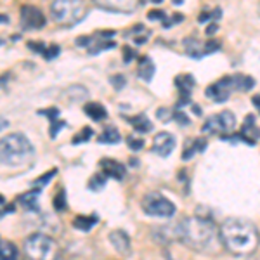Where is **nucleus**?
Returning <instances> with one entry per match:
<instances>
[{"mask_svg":"<svg viewBox=\"0 0 260 260\" xmlns=\"http://www.w3.org/2000/svg\"><path fill=\"white\" fill-rule=\"evenodd\" d=\"M90 137H92V128L85 127V128H82L80 132H78L77 136L73 137V144H82V142L89 141Z\"/></svg>","mask_w":260,"mask_h":260,"instance_id":"obj_28","label":"nucleus"},{"mask_svg":"<svg viewBox=\"0 0 260 260\" xmlns=\"http://www.w3.org/2000/svg\"><path fill=\"white\" fill-rule=\"evenodd\" d=\"M130 123H132V127L137 130V132H149L151 128H153V123L149 121V118L146 115H137V116H130V118H127Z\"/></svg>","mask_w":260,"mask_h":260,"instance_id":"obj_23","label":"nucleus"},{"mask_svg":"<svg viewBox=\"0 0 260 260\" xmlns=\"http://www.w3.org/2000/svg\"><path fill=\"white\" fill-rule=\"evenodd\" d=\"M205 146H207V141L205 139H196L194 142H192V148H194V151H203Z\"/></svg>","mask_w":260,"mask_h":260,"instance_id":"obj_36","label":"nucleus"},{"mask_svg":"<svg viewBox=\"0 0 260 260\" xmlns=\"http://www.w3.org/2000/svg\"><path fill=\"white\" fill-rule=\"evenodd\" d=\"M56 174H57V170H49L47 174L44 175V177H39V179H37V180H35V186H37V189H40V187H44L45 184H47L49 180L52 179Z\"/></svg>","mask_w":260,"mask_h":260,"instance_id":"obj_30","label":"nucleus"},{"mask_svg":"<svg viewBox=\"0 0 260 260\" xmlns=\"http://www.w3.org/2000/svg\"><path fill=\"white\" fill-rule=\"evenodd\" d=\"M98 215H90V217H77V219L73 220V225L77 228L78 231H89L90 228H94L95 224H98Z\"/></svg>","mask_w":260,"mask_h":260,"instance_id":"obj_26","label":"nucleus"},{"mask_svg":"<svg viewBox=\"0 0 260 260\" xmlns=\"http://www.w3.org/2000/svg\"><path fill=\"white\" fill-rule=\"evenodd\" d=\"M21 23L28 30H40L45 24L44 12L35 6H24L21 9Z\"/></svg>","mask_w":260,"mask_h":260,"instance_id":"obj_9","label":"nucleus"},{"mask_svg":"<svg viewBox=\"0 0 260 260\" xmlns=\"http://www.w3.org/2000/svg\"><path fill=\"white\" fill-rule=\"evenodd\" d=\"M175 85L179 87V92H180V95H182V99L179 101V106H184V104H187V99H189L191 90L194 89L196 80L189 73H182L175 78Z\"/></svg>","mask_w":260,"mask_h":260,"instance_id":"obj_13","label":"nucleus"},{"mask_svg":"<svg viewBox=\"0 0 260 260\" xmlns=\"http://www.w3.org/2000/svg\"><path fill=\"white\" fill-rule=\"evenodd\" d=\"M120 132L116 130L115 127H110L106 128L103 134L98 137V141L101 142V144H116V142H120Z\"/></svg>","mask_w":260,"mask_h":260,"instance_id":"obj_25","label":"nucleus"},{"mask_svg":"<svg viewBox=\"0 0 260 260\" xmlns=\"http://www.w3.org/2000/svg\"><path fill=\"white\" fill-rule=\"evenodd\" d=\"M220 240L224 248L234 257H250L260 245V234L253 222L231 217L220 225Z\"/></svg>","mask_w":260,"mask_h":260,"instance_id":"obj_2","label":"nucleus"},{"mask_svg":"<svg viewBox=\"0 0 260 260\" xmlns=\"http://www.w3.org/2000/svg\"><path fill=\"white\" fill-rule=\"evenodd\" d=\"M24 253L30 260H57L59 246L45 233H35L24 240Z\"/></svg>","mask_w":260,"mask_h":260,"instance_id":"obj_5","label":"nucleus"},{"mask_svg":"<svg viewBox=\"0 0 260 260\" xmlns=\"http://www.w3.org/2000/svg\"><path fill=\"white\" fill-rule=\"evenodd\" d=\"M33 158V146L23 134H9L0 139V163L7 167H23Z\"/></svg>","mask_w":260,"mask_h":260,"instance_id":"obj_3","label":"nucleus"},{"mask_svg":"<svg viewBox=\"0 0 260 260\" xmlns=\"http://www.w3.org/2000/svg\"><path fill=\"white\" fill-rule=\"evenodd\" d=\"M175 148V137L169 132H160L153 139V151L158 156H169Z\"/></svg>","mask_w":260,"mask_h":260,"instance_id":"obj_11","label":"nucleus"},{"mask_svg":"<svg viewBox=\"0 0 260 260\" xmlns=\"http://www.w3.org/2000/svg\"><path fill=\"white\" fill-rule=\"evenodd\" d=\"M134 57H136V52H134L132 49L130 47H125L123 49V59H125V62H130L134 59Z\"/></svg>","mask_w":260,"mask_h":260,"instance_id":"obj_35","label":"nucleus"},{"mask_svg":"<svg viewBox=\"0 0 260 260\" xmlns=\"http://www.w3.org/2000/svg\"><path fill=\"white\" fill-rule=\"evenodd\" d=\"M42 54L45 56V59L50 61V59H54L57 54H59V47H57V45H49V47L44 49V52H42Z\"/></svg>","mask_w":260,"mask_h":260,"instance_id":"obj_32","label":"nucleus"},{"mask_svg":"<svg viewBox=\"0 0 260 260\" xmlns=\"http://www.w3.org/2000/svg\"><path fill=\"white\" fill-rule=\"evenodd\" d=\"M127 142H128V148L132 151H139V149H142V146H144V141L137 139V137H134V136L127 137Z\"/></svg>","mask_w":260,"mask_h":260,"instance_id":"obj_31","label":"nucleus"},{"mask_svg":"<svg viewBox=\"0 0 260 260\" xmlns=\"http://www.w3.org/2000/svg\"><path fill=\"white\" fill-rule=\"evenodd\" d=\"M0 260H23V257L11 241L0 240Z\"/></svg>","mask_w":260,"mask_h":260,"instance_id":"obj_19","label":"nucleus"},{"mask_svg":"<svg viewBox=\"0 0 260 260\" xmlns=\"http://www.w3.org/2000/svg\"><path fill=\"white\" fill-rule=\"evenodd\" d=\"M217 30H219V26H217V24H210V26L207 28V35H213Z\"/></svg>","mask_w":260,"mask_h":260,"instance_id":"obj_38","label":"nucleus"},{"mask_svg":"<svg viewBox=\"0 0 260 260\" xmlns=\"http://www.w3.org/2000/svg\"><path fill=\"white\" fill-rule=\"evenodd\" d=\"M101 172H103L106 177H113V179H123L125 177V165H121L120 161H115L111 158H104L99 163Z\"/></svg>","mask_w":260,"mask_h":260,"instance_id":"obj_14","label":"nucleus"},{"mask_svg":"<svg viewBox=\"0 0 260 260\" xmlns=\"http://www.w3.org/2000/svg\"><path fill=\"white\" fill-rule=\"evenodd\" d=\"M149 33L151 31L144 26V24H136V26H134L132 30L127 33V37L134 40V44L141 45V44H144V42L149 39Z\"/></svg>","mask_w":260,"mask_h":260,"instance_id":"obj_22","label":"nucleus"},{"mask_svg":"<svg viewBox=\"0 0 260 260\" xmlns=\"http://www.w3.org/2000/svg\"><path fill=\"white\" fill-rule=\"evenodd\" d=\"M95 6L110 12H120V14H130L137 9L139 0H95Z\"/></svg>","mask_w":260,"mask_h":260,"instance_id":"obj_10","label":"nucleus"},{"mask_svg":"<svg viewBox=\"0 0 260 260\" xmlns=\"http://www.w3.org/2000/svg\"><path fill=\"white\" fill-rule=\"evenodd\" d=\"M7 125H9V121H7L4 116H0V130H4V128H7Z\"/></svg>","mask_w":260,"mask_h":260,"instance_id":"obj_39","label":"nucleus"},{"mask_svg":"<svg viewBox=\"0 0 260 260\" xmlns=\"http://www.w3.org/2000/svg\"><path fill=\"white\" fill-rule=\"evenodd\" d=\"M110 243L113 245V248L118 251V253L130 255V238L125 231H121V229L113 231V233L110 234Z\"/></svg>","mask_w":260,"mask_h":260,"instance_id":"obj_15","label":"nucleus"},{"mask_svg":"<svg viewBox=\"0 0 260 260\" xmlns=\"http://www.w3.org/2000/svg\"><path fill=\"white\" fill-rule=\"evenodd\" d=\"M54 208H56V210H64L66 208V196L62 189L54 196Z\"/></svg>","mask_w":260,"mask_h":260,"instance_id":"obj_29","label":"nucleus"},{"mask_svg":"<svg viewBox=\"0 0 260 260\" xmlns=\"http://www.w3.org/2000/svg\"><path fill=\"white\" fill-rule=\"evenodd\" d=\"M148 18L149 19H167V14L163 11L154 9V11H149L148 12Z\"/></svg>","mask_w":260,"mask_h":260,"instance_id":"obj_33","label":"nucleus"},{"mask_svg":"<svg viewBox=\"0 0 260 260\" xmlns=\"http://www.w3.org/2000/svg\"><path fill=\"white\" fill-rule=\"evenodd\" d=\"M83 111L87 113V116H90V118L95 121H103L108 116L106 108L101 103H87L85 106H83Z\"/></svg>","mask_w":260,"mask_h":260,"instance_id":"obj_20","label":"nucleus"},{"mask_svg":"<svg viewBox=\"0 0 260 260\" xmlns=\"http://www.w3.org/2000/svg\"><path fill=\"white\" fill-rule=\"evenodd\" d=\"M184 47H186V52L189 54L191 57H196V59L207 56V54H205V44H201V42L198 39H194V37L184 40Z\"/></svg>","mask_w":260,"mask_h":260,"instance_id":"obj_18","label":"nucleus"},{"mask_svg":"<svg viewBox=\"0 0 260 260\" xmlns=\"http://www.w3.org/2000/svg\"><path fill=\"white\" fill-rule=\"evenodd\" d=\"M142 210L151 217H172L175 213V205L161 192H148L142 198Z\"/></svg>","mask_w":260,"mask_h":260,"instance_id":"obj_6","label":"nucleus"},{"mask_svg":"<svg viewBox=\"0 0 260 260\" xmlns=\"http://www.w3.org/2000/svg\"><path fill=\"white\" fill-rule=\"evenodd\" d=\"M258 136H260V132H258V128L255 127V118H253V115H248V116H246V120H245V123H243L241 132L238 134L236 137H234V141L241 139V141H245L246 144L253 146V144H255V139H257Z\"/></svg>","mask_w":260,"mask_h":260,"instance_id":"obj_12","label":"nucleus"},{"mask_svg":"<svg viewBox=\"0 0 260 260\" xmlns=\"http://www.w3.org/2000/svg\"><path fill=\"white\" fill-rule=\"evenodd\" d=\"M253 104L258 108V111H260V95H253Z\"/></svg>","mask_w":260,"mask_h":260,"instance_id":"obj_40","label":"nucleus"},{"mask_svg":"<svg viewBox=\"0 0 260 260\" xmlns=\"http://www.w3.org/2000/svg\"><path fill=\"white\" fill-rule=\"evenodd\" d=\"M175 120L179 121V123H182V125H189V118H186V115L184 113H175Z\"/></svg>","mask_w":260,"mask_h":260,"instance_id":"obj_37","label":"nucleus"},{"mask_svg":"<svg viewBox=\"0 0 260 260\" xmlns=\"http://www.w3.org/2000/svg\"><path fill=\"white\" fill-rule=\"evenodd\" d=\"M87 14V7L83 0H54L50 6V16L54 23L61 26H73L80 23Z\"/></svg>","mask_w":260,"mask_h":260,"instance_id":"obj_4","label":"nucleus"},{"mask_svg":"<svg viewBox=\"0 0 260 260\" xmlns=\"http://www.w3.org/2000/svg\"><path fill=\"white\" fill-rule=\"evenodd\" d=\"M57 260H62V258H57Z\"/></svg>","mask_w":260,"mask_h":260,"instance_id":"obj_42","label":"nucleus"},{"mask_svg":"<svg viewBox=\"0 0 260 260\" xmlns=\"http://www.w3.org/2000/svg\"><path fill=\"white\" fill-rule=\"evenodd\" d=\"M139 2H153V4H160V2H163V0H139Z\"/></svg>","mask_w":260,"mask_h":260,"instance_id":"obj_41","label":"nucleus"},{"mask_svg":"<svg viewBox=\"0 0 260 260\" xmlns=\"http://www.w3.org/2000/svg\"><path fill=\"white\" fill-rule=\"evenodd\" d=\"M137 77L144 82H151L154 77V62L151 61V57L142 56L139 59V66H137Z\"/></svg>","mask_w":260,"mask_h":260,"instance_id":"obj_17","label":"nucleus"},{"mask_svg":"<svg viewBox=\"0 0 260 260\" xmlns=\"http://www.w3.org/2000/svg\"><path fill=\"white\" fill-rule=\"evenodd\" d=\"M231 92H233V80L231 77H224L222 80L212 83L207 90H205V95L208 99L215 101V103H224V101L229 99Z\"/></svg>","mask_w":260,"mask_h":260,"instance_id":"obj_8","label":"nucleus"},{"mask_svg":"<svg viewBox=\"0 0 260 260\" xmlns=\"http://www.w3.org/2000/svg\"><path fill=\"white\" fill-rule=\"evenodd\" d=\"M39 194H40L39 189L26 192V194L19 196V203L23 205L26 210H37V208H39Z\"/></svg>","mask_w":260,"mask_h":260,"instance_id":"obj_24","label":"nucleus"},{"mask_svg":"<svg viewBox=\"0 0 260 260\" xmlns=\"http://www.w3.org/2000/svg\"><path fill=\"white\" fill-rule=\"evenodd\" d=\"M175 236L191 250L200 253L217 255L224 248L220 231L212 220L203 217H187L175 228Z\"/></svg>","mask_w":260,"mask_h":260,"instance_id":"obj_1","label":"nucleus"},{"mask_svg":"<svg viewBox=\"0 0 260 260\" xmlns=\"http://www.w3.org/2000/svg\"><path fill=\"white\" fill-rule=\"evenodd\" d=\"M111 82L115 83V87H116V90H120L121 87L125 85V78L121 77V75H115V77L111 78Z\"/></svg>","mask_w":260,"mask_h":260,"instance_id":"obj_34","label":"nucleus"},{"mask_svg":"<svg viewBox=\"0 0 260 260\" xmlns=\"http://www.w3.org/2000/svg\"><path fill=\"white\" fill-rule=\"evenodd\" d=\"M231 80H233V89L240 92H248L255 85V80L248 75H234V77H231Z\"/></svg>","mask_w":260,"mask_h":260,"instance_id":"obj_21","label":"nucleus"},{"mask_svg":"<svg viewBox=\"0 0 260 260\" xmlns=\"http://www.w3.org/2000/svg\"><path fill=\"white\" fill-rule=\"evenodd\" d=\"M39 113L40 115H47V118L50 120V137H56L59 128L66 125V121L59 120V110L57 108H49V110H42Z\"/></svg>","mask_w":260,"mask_h":260,"instance_id":"obj_16","label":"nucleus"},{"mask_svg":"<svg viewBox=\"0 0 260 260\" xmlns=\"http://www.w3.org/2000/svg\"><path fill=\"white\" fill-rule=\"evenodd\" d=\"M236 127V116L231 111H222L219 115L210 116L203 125V132L205 134H228L233 132Z\"/></svg>","mask_w":260,"mask_h":260,"instance_id":"obj_7","label":"nucleus"},{"mask_svg":"<svg viewBox=\"0 0 260 260\" xmlns=\"http://www.w3.org/2000/svg\"><path fill=\"white\" fill-rule=\"evenodd\" d=\"M104 184H106V175L103 174V172H99V174H95L94 177L89 180V189L92 191H99L104 187Z\"/></svg>","mask_w":260,"mask_h":260,"instance_id":"obj_27","label":"nucleus"}]
</instances>
